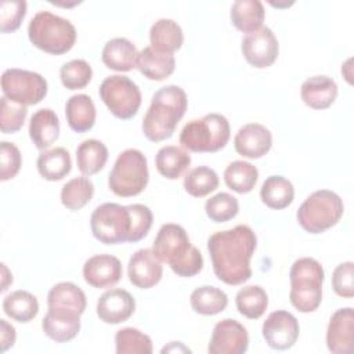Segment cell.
<instances>
[{"label": "cell", "instance_id": "cell-39", "mask_svg": "<svg viewBox=\"0 0 354 354\" xmlns=\"http://www.w3.org/2000/svg\"><path fill=\"white\" fill-rule=\"evenodd\" d=\"M118 354H151L153 351L151 337L137 328H122L115 335Z\"/></svg>", "mask_w": 354, "mask_h": 354}, {"label": "cell", "instance_id": "cell-22", "mask_svg": "<svg viewBox=\"0 0 354 354\" xmlns=\"http://www.w3.org/2000/svg\"><path fill=\"white\" fill-rule=\"evenodd\" d=\"M137 47L126 37H113L102 48L101 59L104 65L116 72H129L137 65Z\"/></svg>", "mask_w": 354, "mask_h": 354}, {"label": "cell", "instance_id": "cell-2", "mask_svg": "<svg viewBox=\"0 0 354 354\" xmlns=\"http://www.w3.org/2000/svg\"><path fill=\"white\" fill-rule=\"evenodd\" d=\"M152 252L162 263L169 264L176 275L183 278L194 277L203 268L201 250L191 243L185 228L180 224H163L153 239Z\"/></svg>", "mask_w": 354, "mask_h": 354}, {"label": "cell", "instance_id": "cell-33", "mask_svg": "<svg viewBox=\"0 0 354 354\" xmlns=\"http://www.w3.org/2000/svg\"><path fill=\"white\" fill-rule=\"evenodd\" d=\"M192 310L201 315H216L223 313L228 306V296L224 290L203 285L192 290L189 296Z\"/></svg>", "mask_w": 354, "mask_h": 354}, {"label": "cell", "instance_id": "cell-11", "mask_svg": "<svg viewBox=\"0 0 354 354\" xmlns=\"http://www.w3.org/2000/svg\"><path fill=\"white\" fill-rule=\"evenodd\" d=\"M241 51L249 65L264 69L277 61L279 44L274 32L268 26H261L242 37Z\"/></svg>", "mask_w": 354, "mask_h": 354}, {"label": "cell", "instance_id": "cell-1", "mask_svg": "<svg viewBox=\"0 0 354 354\" xmlns=\"http://www.w3.org/2000/svg\"><path fill=\"white\" fill-rule=\"evenodd\" d=\"M256 248L257 236L246 224L212 234L207 250L217 279L231 286L246 282L252 277L250 260Z\"/></svg>", "mask_w": 354, "mask_h": 354}, {"label": "cell", "instance_id": "cell-3", "mask_svg": "<svg viewBox=\"0 0 354 354\" xmlns=\"http://www.w3.org/2000/svg\"><path fill=\"white\" fill-rule=\"evenodd\" d=\"M187 106L188 98L180 86L167 84L156 90L141 124L145 138L152 142L170 138L185 115Z\"/></svg>", "mask_w": 354, "mask_h": 354}, {"label": "cell", "instance_id": "cell-24", "mask_svg": "<svg viewBox=\"0 0 354 354\" xmlns=\"http://www.w3.org/2000/svg\"><path fill=\"white\" fill-rule=\"evenodd\" d=\"M136 68L149 80H165L176 68V59L173 54H166L155 50L151 46L144 47L137 57Z\"/></svg>", "mask_w": 354, "mask_h": 354}, {"label": "cell", "instance_id": "cell-38", "mask_svg": "<svg viewBox=\"0 0 354 354\" xmlns=\"http://www.w3.org/2000/svg\"><path fill=\"white\" fill-rule=\"evenodd\" d=\"M183 185L188 195L202 198L216 191L218 187V176L209 166H198L185 174Z\"/></svg>", "mask_w": 354, "mask_h": 354}, {"label": "cell", "instance_id": "cell-41", "mask_svg": "<svg viewBox=\"0 0 354 354\" xmlns=\"http://www.w3.org/2000/svg\"><path fill=\"white\" fill-rule=\"evenodd\" d=\"M205 212L212 221L225 223L238 214L239 202L228 192H218L206 201Z\"/></svg>", "mask_w": 354, "mask_h": 354}, {"label": "cell", "instance_id": "cell-47", "mask_svg": "<svg viewBox=\"0 0 354 354\" xmlns=\"http://www.w3.org/2000/svg\"><path fill=\"white\" fill-rule=\"evenodd\" d=\"M17 339L15 328L6 319H0V351L4 353L14 346Z\"/></svg>", "mask_w": 354, "mask_h": 354}, {"label": "cell", "instance_id": "cell-26", "mask_svg": "<svg viewBox=\"0 0 354 354\" xmlns=\"http://www.w3.org/2000/svg\"><path fill=\"white\" fill-rule=\"evenodd\" d=\"M151 47L160 53L173 54L184 43L181 26L170 18H159L149 29Z\"/></svg>", "mask_w": 354, "mask_h": 354}, {"label": "cell", "instance_id": "cell-36", "mask_svg": "<svg viewBox=\"0 0 354 354\" xmlns=\"http://www.w3.org/2000/svg\"><path fill=\"white\" fill-rule=\"evenodd\" d=\"M235 304L241 315L249 319H257L268 307V295L259 285H248L238 290Z\"/></svg>", "mask_w": 354, "mask_h": 354}, {"label": "cell", "instance_id": "cell-13", "mask_svg": "<svg viewBox=\"0 0 354 354\" xmlns=\"http://www.w3.org/2000/svg\"><path fill=\"white\" fill-rule=\"evenodd\" d=\"M249 347L246 328L232 318L218 321L212 332L207 346L209 354H242Z\"/></svg>", "mask_w": 354, "mask_h": 354}, {"label": "cell", "instance_id": "cell-20", "mask_svg": "<svg viewBox=\"0 0 354 354\" xmlns=\"http://www.w3.org/2000/svg\"><path fill=\"white\" fill-rule=\"evenodd\" d=\"M41 329L47 337L57 343L71 342L80 330V314L48 310L41 321Z\"/></svg>", "mask_w": 354, "mask_h": 354}, {"label": "cell", "instance_id": "cell-5", "mask_svg": "<svg viewBox=\"0 0 354 354\" xmlns=\"http://www.w3.org/2000/svg\"><path fill=\"white\" fill-rule=\"evenodd\" d=\"M231 137L228 119L221 113H206L201 119L188 122L180 133V144L191 152H217Z\"/></svg>", "mask_w": 354, "mask_h": 354}, {"label": "cell", "instance_id": "cell-30", "mask_svg": "<svg viewBox=\"0 0 354 354\" xmlns=\"http://www.w3.org/2000/svg\"><path fill=\"white\" fill-rule=\"evenodd\" d=\"M39 174L48 181H59L72 169V159L64 147H55L43 151L36 162Z\"/></svg>", "mask_w": 354, "mask_h": 354}, {"label": "cell", "instance_id": "cell-23", "mask_svg": "<svg viewBox=\"0 0 354 354\" xmlns=\"http://www.w3.org/2000/svg\"><path fill=\"white\" fill-rule=\"evenodd\" d=\"M48 310L71 311L83 314L87 306V299L80 286L73 282H58L47 295Z\"/></svg>", "mask_w": 354, "mask_h": 354}, {"label": "cell", "instance_id": "cell-43", "mask_svg": "<svg viewBox=\"0 0 354 354\" xmlns=\"http://www.w3.org/2000/svg\"><path fill=\"white\" fill-rule=\"evenodd\" d=\"M26 8L25 0H3L0 3V32H15L26 15Z\"/></svg>", "mask_w": 354, "mask_h": 354}, {"label": "cell", "instance_id": "cell-48", "mask_svg": "<svg viewBox=\"0 0 354 354\" xmlns=\"http://www.w3.org/2000/svg\"><path fill=\"white\" fill-rule=\"evenodd\" d=\"M191 353V350L184 346L181 342H170L169 346H165L162 348V353Z\"/></svg>", "mask_w": 354, "mask_h": 354}, {"label": "cell", "instance_id": "cell-18", "mask_svg": "<svg viewBox=\"0 0 354 354\" xmlns=\"http://www.w3.org/2000/svg\"><path fill=\"white\" fill-rule=\"evenodd\" d=\"M272 147L271 131L260 123L243 124L234 137L235 151L248 159H259Z\"/></svg>", "mask_w": 354, "mask_h": 354}, {"label": "cell", "instance_id": "cell-4", "mask_svg": "<svg viewBox=\"0 0 354 354\" xmlns=\"http://www.w3.org/2000/svg\"><path fill=\"white\" fill-rule=\"evenodd\" d=\"M76 29L73 24L50 11H39L28 25L30 43L53 55H62L72 50L76 43Z\"/></svg>", "mask_w": 354, "mask_h": 354}, {"label": "cell", "instance_id": "cell-8", "mask_svg": "<svg viewBox=\"0 0 354 354\" xmlns=\"http://www.w3.org/2000/svg\"><path fill=\"white\" fill-rule=\"evenodd\" d=\"M131 228L130 210L113 202L97 206L90 216V230L93 236L105 245L127 242Z\"/></svg>", "mask_w": 354, "mask_h": 354}, {"label": "cell", "instance_id": "cell-37", "mask_svg": "<svg viewBox=\"0 0 354 354\" xmlns=\"http://www.w3.org/2000/svg\"><path fill=\"white\" fill-rule=\"evenodd\" d=\"M94 195V184L86 177H73L61 188V203L69 210H79L84 207Z\"/></svg>", "mask_w": 354, "mask_h": 354}, {"label": "cell", "instance_id": "cell-35", "mask_svg": "<svg viewBox=\"0 0 354 354\" xmlns=\"http://www.w3.org/2000/svg\"><path fill=\"white\" fill-rule=\"evenodd\" d=\"M259 180V170L246 160H234L224 170V181L236 194L250 192Z\"/></svg>", "mask_w": 354, "mask_h": 354}, {"label": "cell", "instance_id": "cell-9", "mask_svg": "<svg viewBox=\"0 0 354 354\" xmlns=\"http://www.w3.org/2000/svg\"><path fill=\"white\" fill-rule=\"evenodd\" d=\"M98 94L109 112L122 120L136 116L142 101L138 86L130 77L123 75L105 77L100 84Z\"/></svg>", "mask_w": 354, "mask_h": 354}, {"label": "cell", "instance_id": "cell-10", "mask_svg": "<svg viewBox=\"0 0 354 354\" xmlns=\"http://www.w3.org/2000/svg\"><path fill=\"white\" fill-rule=\"evenodd\" d=\"M1 90L4 97L21 104L36 105L47 95V80L37 72L8 68L1 75Z\"/></svg>", "mask_w": 354, "mask_h": 354}, {"label": "cell", "instance_id": "cell-27", "mask_svg": "<svg viewBox=\"0 0 354 354\" xmlns=\"http://www.w3.org/2000/svg\"><path fill=\"white\" fill-rule=\"evenodd\" d=\"M292 289H322L325 271L313 257H300L293 261L289 271Z\"/></svg>", "mask_w": 354, "mask_h": 354}, {"label": "cell", "instance_id": "cell-25", "mask_svg": "<svg viewBox=\"0 0 354 354\" xmlns=\"http://www.w3.org/2000/svg\"><path fill=\"white\" fill-rule=\"evenodd\" d=\"M95 105L90 95L75 94L65 104V118L68 126L76 133H86L95 123Z\"/></svg>", "mask_w": 354, "mask_h": 354}, {"label": "cell", "instance_id": "cell-12", "mask_svg": "<svg viewBox=\"0 0 354 354\" xmlns=\"http://www.w3.org/2000/svg\"><path fill=\"white\" fill-rule=\"evenodd\" d=\"M300 326L297 318L285 310H277L268 314L261 326V335L274 350H288L297 342Z\"/></svg>", "mask_w": 354, "mask_h": 354}, {"label": "cell", "instance_id": "cell-29", "mask_svg": "<svg viewBox=\"0 0 354 354\" xmlns=\"http://www.w3.org/2000/svg\"><path fill=\"white\" fill-rule=\"evenodd\" d=\"M264 17L266 11L260 0H236L232 3L230 11L232 25L243 33H250L261 28Z\"/></svg>", "mask_w": 354, "mask_h": 354}, {"label": "cell", "instance_id": "cell-6", "mask_svg": "<svg viewBox=\"0 0 354 354\" xmlns=\"http://www.w3.org/2000/svg\"><path fill=\"white\" fill-rule=\"evenodd\" d=\"M344 213L342 198L330 189L310 194L296 212L299 225L308 234H321L336 225Z\"/></svg>", "mask_w": 354, "mask_h": 354}, {"label": "cell", "instance_id": "cell-21", "mask_svg": "<svg viewBox=\"0 0 354 354\" xmlns=\"http://www.w3.org/2000/svg\"><path fill=\"white\" fill-rule=\"evenodd\" d=\"M58 136L59 119L53 109L41 108L32 115L29 120V137L37 149L46 151L57 141Z\"/></svg>", "mask_w": 354, "mask_h": 354}, {"label": "cell", "instance_id": "cell-46", "mask_svg": "<svg viewBox=\"0 0 354 354\" xmlns=\"http://www.w3.org/2000/svg\"><path fill=\"white\" fill-rule=\"evenodd\" d=\"M332 288L335 293L344 299L354 296V263L344 261L336 266L332 272Z\"/></svg>", "mask_w": 354, "mask_h": 354}, {"label": "cell", "instance_id": "cell-31", "mask_svg": "<svg viewBox=\"0 0 354 354\" xmlns=\"http://www.w3.org/2000/svg\"><path fill=\"white\" fill-rule=\"evenodd\" d=\"M261 202L274 210L288 207L295 199L293 184L283 176H270L260 188Z\"/></svg>", "mask_w": 354, "mask_h": 354}, {"label": "cell", "instance_id": "cell-15", "mask_svg": "<svg viewBox=\"0 0 354 354\" xmlns=\"http://www.w3.org/2000/svg\"><path fill=\"white\" fill-rule=\"evenodd\" d=\"M163 274L162 261L152 249H140L129 259V281L138 289H151L160 282Z\"/></svg>", "mask_w": 354, "mask_h": 354}, {"label": "cell", "instance_id": "cell-40", "mask_svg": "<svg viewBox=\"0 0 354 354\" xmlns=\"http://www.w3.org/2000/svg\"><path fill=\"white\" fill-rule=\"evenodd\" d=\"M93 77V69L84 59L76 58L65 62L59 69V79L65 88L80 90L84 88Z\"/></svg>", "mask_w": 354, "mask_h": 354}, {"label": "cell", "instance_id": "cell-16", "mask_svg": "<svg viewBox=\"0 0 354 354\" xmlns=\"http://www.w3.org/2000/svg\"><path fill=\"white\" fill-rule=\"evenodd\" d=\"M136 311V300L130 292L113 288L104 292L97 301L98 318L111 325L127 321Z\"/></svg>", "mask_w": 354, "mask_h": 354}, {"label": "cell", "instance_id": "cell-19", "mask_svg": "<svg viewBox=\"0 0 354 354\" xmlns=\"http://www.w3.org/2000/svg\"><path fill=\"white\" fill-rule=\"evenodd\" d=\"M300 97L313 109H326L337 97V84L326 75H315L303 82Z\"/></svg>", "mask_w": 354, "mask_h": 354}, {"label": "cell", "instance_id": "cell-50", "mask_svg": "<svg viewBox=\"0 0 354 354\" xmlns=\"http://www.w3.org/2000/svg\"><path fill=\"white\" fill-rule=\"evenodd\" d=\"M350 64H351V59H347L346 64L342 65V68H343V69H342V75H344L346 80L351 84L353 82H351V72H350V71H351V66H350Z\"/></svg>", "mask_w": 354, "mask_h": 354}, {"label": "cell", "instance_id": "cell-32", "mask_svg": "<svg viewBox=\"0 0 354 354\" xmlns=\"http://www.w3.org/2000/svg\"><path fill=\"white\" fill-rule=\"evenodd\" d=\"M108 160L106 145L95 138L84 140L76 148V165L84 176L97 174Z\"/></svg>", "mask_w": 354, "mask_h": 354}, {"label": "cell", "instance_id": "cell-7", "mask_svg": "<svg viewBox=\"0 0 354 354\" xmlns=\"http://www.w3.org/2000/svg\"><path fill=\"white\" fill-rule=\"evenodd\" d=\"M149 181L148 162L145 155L136 148L120 152L108 176L109 189L122 198L141 194Z\"/></svg>", "mask_w": 354, "mask_h": 354}, {"label": "cell", "instance_id": "cell-42", "mask_svg": "<svg viewBox=\"0 0 354 354\" xmlns=\"http://www.w3.org/2000/svg\"><path fill=\"white\" fill-rule=\"evenodd\" d=\"M28 116V108L7 97L0 98V129L4 134H12L22 129Z\"/></svg>", "mask_w": 354, "mask_h": 354}, {"label": "cell", "instance_id": "cell-49", "mask_svg": "<svg viewBox=\"0 0 354 354\" xmlns=\"http://www.w3.org/2000/svg\"><path fill=\"white\" fill-rule=\"evenodd\" d=\"M12 283V274L7 268L4 263H1V292H6L8 289V285Z\"/></svg>", "mask_w": 354, "mask_h": 354}, {"label": "cell", "instance_id": "cell-17", "mask_svg": "<svg viewBox=\"0 0 354 354\" xmlns=\"http://www.w3.org/2000/svg\"><path fill=\"white\" fill-rule=\"evenodd\" d=\"M122 263L112 254H94L83 264V278L86 283L95 289L118 283L122 279Z\"/></svg>", "mask_w": 354, "mask_h": 354}, {"label": "cell", "instance_id": "cell-45", "mask_svg": "<svg viewBox=\"0 0 354 354\" xmlns=\"http://www.w3.org/2000/svg\"><path fill=\"white\" fill-rule=\"evenodd\" d=\"M22 165L19 148L14 142H0V180L7 181L14 178Z\"/></svg>", "mask_w": 354, "mask_h": 354}, {"label": "cell", "instance_id": "cell-28", "mask_svg": "<svg viewBox=\"0 0 354 354\" xmlns=\"http://www.w3.org/2000/svg\"><path fill=\"white\" fill-rule=\"evenodd\" d=\"M191 165V155L177 145L162 147L155 155V166L160 176L167 180L180 178Z\"/></svg>", "mask_w": 354, "mask_h": 354}, {"label": "cell", "instance_id": "cell-34", "mask_svg": "<svg viewBox=\"0 0 354 354\" xmlns=\"http://www.w3.org/2000/svg\"><path fill=\"white\" fill-rule=\"evenodd\" d=\"M3 311L11 319L25 324L32 321L37 315L39 301L33 293L18 289L4 297Z\"/></svg>", "mask_w": 354, "mask_h": 354}, {"label": "cell", "instance_id": "cell-44", "mask_svg": "<svg viewBox=\"0 0 354 354\" xmlns=\"http://www.w3.org/2000/svg\"><path fill=\"white\" fill-rule=\"evenodd\" d=\"M130 210V218H131V228L127 242H138L142 238H145L152 227L153 214L151 209L142 203H133L127 205Z\"/></svg>", "mask_w": 354, "mask_h": 354}, {"label": "cell", "instance_id": "cell-14", "mask_svg": "<svg viewBox=\"0 0 354 354\" xmlns=\"http://www.w3.org/2000/svg\"><path fill=\"white\" fill-rule=\"evenodd\" d=\"M326 346L333 354H351L354 351V311L351 307L333 313L326 328Z\"/></svg>", "mask_w": 354, "mask_h": 354}]
</instances>
